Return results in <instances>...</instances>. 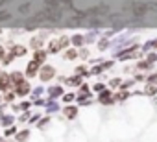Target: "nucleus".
Instances as JSON below:
<instances>
[{
    "mask_svg": "<svg viewBox=\"0 0 157 142\" xmlns=\"http://www.w3.org/2000/svg\"><path fill=\"white\" fill-rule=\"evenodd\" d=\"M52 76H54V68H52V66H43V68H41V80H43V81L52 80Z\"/></svg>",
    "mask_w": 157,
    "mask_h": 142,
    "instance_id": "nucleus-1",
    "label": "nucleus"
},
{
    "mask_svg": "<svg viewBox=\"0 0 157 142\" xmlns=\"http://www.w3.org/2000/svg\"><path fill=\"white\" fill-rule=\"evenodd\" d=\"M8 89H10V76L4 74L0 78V91H8Z\"/></svg>",
    "mask_w": 157,
    "mask_h": 142,
    "instance_id": "nucleus-2",
    "label": "nucleus"
},
{
    "mask_svg": "<svg viewBox=\"0 0 157 142\" xmlns=\"http://www.w3.org/2000/svg\"><path fill=\"white\" fill-rule=\"evenodd\" d=\"M63 114H65L67 118H70V120H72V118L78 114V109H76V107H65V109H63Z\"/></svg>",
    "mask_w": 157,
    "mask_h": 142,
    "instance_id": "nucleus-3",
    "label": "nucleus"
},
{
    "mask_svg": "<svg viewBox=\"0 0 157 142\" xmlns=\"http://www.w3.org/2000/svg\"><path fill=\"white\" fill-rule=\"evenodd\" d=\"M37 66H39V63H37V61H32V63L28 65V68H26V74H28V76H33V74L37 72Z\"/></svg>",
    "mask_w": 157,
    "mask_h": 142,
    "instance_id": "nucleus-4",
    "label": "nucleus"
},
{
    "mask_svg": "<svg viewBox=\"0 0 157 142\" xmlns=\"http://www.w3.org/2000/svg\"><path fill=\"white\" fill-rule=\"evenodd\" d=\"M17 91V94H21V96H24V94H28V91H30V87H28V83H21L19 85V89H15Z\"/></svg>",
    "mask_w": 157,
    "mask_h": 142,
    "instance_id": "nucleus-5",
    "label": "nucleus"
},
{
    "mask_svg": "<svg viewBox=\"0 0 157 142\" xmlns=\"http://www.w3.org/2000/svg\"><path fill=\"white\" fill-rule=\"evenodd\" d=\"M28 136H30V131H21V133L17 135V142H26Z\"/></svg>",
    "mask_w": 157,
    "mask_h": 142,
    "instance_id": "nucleus-6",
    "label": "nucleus"
},
{
    "mask_svg": "<svg viewBox=\"0 0 157 142\" xmlns=\"http://www.w3.org/2000/svg\"><path fill=\"white\" fill-rule=\"evenodd\" d=\"M157 92V83H148L146 85V94H155Z\"/></svg>",
    "mask_w": 157,
    "mask_h": 142,
    "instance_id": "nucleus-7",
    "label": "nucleus"
},
{
    "mask_svg": "<svg viewBox=\"0 0 157 142\" xmlns=\"http://www.w3.org/2000/svg\"><path fill=\"white\" fill-rule=\"evenodd\" d=\"M57 46H59V48H67V46H68V39H67V37H61V39L57 41Z\"/></svg>",
    "mask_w": 157,
    "mask_h": 142,
    "instance_id": "nucleus-8",
    "label": "nucleus"
},
{
    "mask_svg": "<svg viewBox=\"0 0 157 142\" xmlns=\"http://www.w3.org/2000/svg\"><path fill=\"white\" fill-rule=\"evenodd\" d=\"M24 52H26V50H24L22 46H13V54H11V55H22Z\"/></svg>",
    "mask_w": 157,
    "mask_h": 142,
    "instance_id": "nucleus-9",
    "label": "nucleus"
},
{
    "mask_svg": "<svg viewBox=\"0 0 157 142\" xmlns=\"http://www.w3.org/2000/svg\"><path fill=\"white\" fill-rule=\"evenodd\" d=\"M10 80H13L15 83H22V76H21V72H13V76H11Z\"/></svg>",
    "mask_w": 157,
    "mask_h": 142,
    "instance_id": "nucleus-10",
    "label": "nucleus"
},
{
    "mask_svg": "<svg viewBox=\"0 0 157 142\" xmlns=\"http://www.w3.org/2000/svg\"><path fill=\"white\" fill-rule=\"evenodd\" d=\"M44 55H46L44 52H37V54H35V61H37V63H41V61L44 59Z\"/></svg>",
    "mask_w": 157,
    "mask_h": 142,
    "instance_id": "nucleus-11",
    "label": "nucleus"
},
{
    "mask_svg": "<svg viewBox=\"0 0 157 142\" xmlns=\"http://www.w3.org/2000/svg\"><path fill=\"white\" fill-rule=\"evenodd\" d=\"M82 41H83V39H82L80 35H76V37H72V43H74L76 46H80V44H82Z\"/></svg>",
    "mask_w": 157,
    "mask_h": 142,
    "instance_id": "nucleus-12",
    "label": "nucleus"
},
{
    "mask_svg": "<svg viewBox=\"0 0 157 142\" xmlns=\"http://www.w3.org/2000/svg\"><path fill=\"white\" fill-rule=\"evenodd\" d=\"M76 55H78V54H76V50H68V52H67V55H65V57H67V59H74V57H76Z\"/></svg>",
    "mask_w": 157,
    "mask_h": 142,
    "instance_id": "nucleus-13",
    "label": "nucleus"
},
{
    "mask_svg": "<svg viewBox=\"0 0 157 142\" xmlns=\"http://www.w3.org/2000/svg\"><path fill=\"white\" fill-rule=\"evenodd\" d=\"M98 48H100V50L107 48V41H105V39H102V41H100V44H98Z\"/></svg>",
    "mask_w": 157,
    "mask_h": 142,
    "instance_id": "nucleus-14",
    "label": "nucleus"
},
{
    "mask_svg": "<svg viewBox=\"0 0 157 142\" xmlns=\"http://www.w3.org/2000/svg\"><path fill=\"white\" fill-rule=\"evenodd\" d=\"M50 44H52V46L48 48L50 52H57V50H59V46H57V43H50Z\"/></svg>",
    "mask_w": 157,
    "mask_h": 142,
    "instance_id": "nucleus-15",
    "label": "nucleus"
},
{
    "mask_svg": "<svg viewBox=\"0 0 157 142\" xmlns=\"http://www.w3.org/2000/svg\"><path fill=\"white\" fill-rule=\"evenodd\" d=\"M32 44H33V48H39V46H41V41H39V39H35Z\"/></svg>",
    "mask_w": 157,
    "mask_h": 142,
    "instance_id": "nucleus-16",
    "label": "nucleus"
},
{
    "mask_svg": "<svg viewBox=\"0 0 157 142\" xmlns=\"http://www.w3.org/2000/svg\"><path fill=\"white\" fill-rule=\"evenodd\" d=\"M117 85H120V80H113L111 81V87H117Z\"/></svg>",
    "mask_w": 157,
    "mask_h": 142,
    "instance_id": "nucleus-17",
    "label": "nucleus"
},
{
    "mask_svg": "<svg viewBox=\"0 0 157 142\" xmlns=\"http://www.w3.org/2000/svg\"><path fill=\"white\" fill-rule=\"evenodd\" d=\"M13 133H15V129H13V127H11V129H8V131H6V136H11V135H13Z\"/></svg>",
    "mask_w": 157,
    "mask_h": 142,
    "instance_id": "nucleus-18",
    "label": "nucleus"
},
{
    "mask_svg": "<svg viewBox=\"0 0 157 142\" xmlns=\"http://www.w3.org/2000/svg\"><path fill=\"white\" fill-rule=\"evenodd\" d=\"M72 98H74V96H72V94H67V96H65V102H70V100H72Z\"/></svg>",
    "mask_w": 157,
    "mask_h": 142,
    "instance_id": "nucleus-19",
    "label": "nucleus"
},
{
    "mask_svg": "<svg viewBox=\"0 0 157 142\" xmlns=\"http://www.w3.org/2000/svg\"><path fill=\"white\" fill-rule=\"evenodd\" d=\"M2 55H4V48H2V46H0V57H2Z\"/></svg>",
    "mask_w": 157,
    "mask_h": 142,
    "instance_id": "nucleus-20",
    "label": "nucleus"
}]
</instances>
